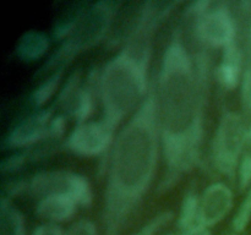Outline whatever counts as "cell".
I'll use <instances>...</instances> for the list:
<instances>
[{
  "label": "cell",
  "mask_w": 251,
  "mask_h": 235,
  "mask_svg": "<svg viewBox=\"0 0 251 235\" xmlns=\"http://www.w3.org/2000/svg\"><path fill=\"white\" fill-rule=\"evenodd\" d=\"M122 2H90L85 12L73 27L68 36L61 41L55 53L51 55L44 70L63 68L76 55L88 50L100 43L109 32ZM59 70V69H58Z\"/></svg>",
  "instance_id": "obj_5"
},
{
  "label": "cell",
  "mask_w": 251,
  "mask_h": 235,
  "mask_svg": "<svg viewBox=\"0 0 251 235\" xmlns=\"http://www.w3.org/2000/svg\"><path fill=\"white\" fill-rule=\"evenodd\" d=\"M25 192L37 200L46 196H68L82 208L91 207L93 191L90 180L82 174L66 169L43 170L25 181Z\"/></svg>",
  "instance_id": "obj_7"
},
{
  "label": "cell",
  "mask_w": 251,
  "mask_h": 235,
  "mask_svg": "<svg viewBox=\"0 0 251 235\" xmlns=\"http://www.w3.org/2000/svg\"><path fill=\"white\" fill-rule=\"evenodd\" d=\"M31 235H66V228L60 224L43 222L32 230Z\"/></svg>",
  "instance_id": "obj_22"
},
{
  "label": "cell",
  "mask_w": 251,
  "mask_h": 235,
  "mask_svg": "<svg viewBox=\"0 0 251 235\" xmlns=\"http://www.w3.org/2000/svg\"><path fill=\"white\" fill-rule=\"evenodd\" d=\"M0 235H31L27 232L25 217L14 205L12 200L1 196L0 202Z\"/></svg>",
  "instance_id": "obj_15"
},
{
  "label": "cell",
  "mask_w": 251,
  "mask_h": 235,
  "mask_svg": "<svg viewBox=\"0 0 251 235\" xmlns=\"http://www.w3.org/2000/svg\"><path fill=\"white\" fill-rule=\"evenodd\" d=\"M161 235H179L178 233H167V234H161Z\"/></svg>",
  "instance_id": "obj_25"
},
{
  "label": "cell",
  "mask_w": 251,
  "mask_h": 235,
  "mask_svg": "<svg viewBox=\"0 0 251 235\" xmlns=\"http://www.w3.org/2000/svg\"><path fill=\"white\" fill-rule=\"evenodd\" d=\"M97 75L90 73L87 80L82 81L80 72L73 73L59 93V107L77 122L87 121L95 109L93 91H97Z\"/></svg>",
  "instance_id": "obj_9"
},
{
  "label": "cell",
  "mask_w": 251,
  "mask_h": 235,
  "mask_svg": "<svg viewBox=\"0 0 251 235\" xmlns=\"http://www.w3.org/2000/svg\"><path fill=\"white\" fill-rule=\"evenodd\" d=\"M210 60L188 47L180 24L174 28L154 76L164 171L158 193L168 192L201 162Z\"/></svg>",
  "instance_id": "obj_1"
},
{
  "label": "cell",
  "mask_w": 251,
  "mask_h": 235,
  "mask_svg": "<svg viewBox=\"0 0 251 235\" xmlns=\"http://www.w3.org/2000/svg\"><path fill=\"white\" fill-rule=\"evenodd\" d=\"M234 207V192L225 181H215L206 186L200 195V222L212 229L226 219Z\"/></svg>",
  "instance_id": "obj_11"
},
{
  "label": "cell",
  "mask_w": 251,
  "mask_h": 235,
  "mask_svg": "<svg viewBox=\"0 0 251 235\" xmlns=\"http://www.w3.org/2000/svg\"><path fill=\"white\" fill-rule=\"evenodd\" d=\"M49 48V39L42 32L31 31L19 39L16 53L21 60L34 61L41 59Z\"/></svg>",
  "instance_id": "obj_16"
},
{
  "label": "cell",
  "mask_w": 251,
  "mask_h": 235,
  "mask_svg": "<svg viewBox=\"0 0 251 235\" xmlns=\"http://www.w3.org/2000/svg\"><path fill=\"white\" fill-rule=\"evenodd\" d=\"M200 195L195 188H190L184 195L180 210L176 217L178 234L202 227L200 222Z\"/></svg>",
  "instance_id": "obj_14"
},
{
  "label": "cell",
  "mask_w": 251,
  "mask_h": 235,
  "mask_svg": "<svg viewBox=\"0 0 251 235\" xmlns=\"http://www.w3.org/2000/svg\"><path fill=\"white\" fill-rule=\"evenodd\" d=\"M108 156L102 235H120L151 188L162 157L154 77L142 104L118 131Z\"/></svg>",
  "instance_id": "obj_2"
},
{
  "label": "cell",
  "mask_w": 251,
  "mask_h": 235,
  "mask_svg": "<svg viewBox=\"0 0 251 235\" xmlns=\"http://www.w3.org/2000/svg\"><path fill=\"white\" fill-rule=\"evenodd\" d=\"M61 75H63V70L55 71L34 90V92L32 93V102L36 107L42 109V107H44L51 99L60 86Z\"/></svg>",
  "instance_id": "obj_17"
},
{
  "label": "cell",
  "mask_w": 251,
  "mask_h": 235,
  "mask_svg": "<svg viewBox=\"0 0 251 235\" xmlns=\"http://www.w3.org/2000/svg\"><path fill=\"white\" fill-rule=\"evenodd\" d=\"M53 110L42 108L20 120L2 141V146L9 149H28L47 139H54Z\"/></svg>",
  "instance_id": "obj_10"
},
{
  "label": "cell",
  "mask_w": 251,
  "mask_h": 235,
  "mask_svg": "<svg viewBox=\"0 0 251 235\" xmlns=\"http://www.w3.org/2000/svg\"><path fill=\"white\" fill-rule=\"evenodd\" d=\"M174 219V212L172 211H162L154 214L149 222L145 223L139 230L131 235H158L164 228L171 224Z\"/></svg>",
  "instance_id": "obj_20"
},
{
  "label": "cell",
  "mask_w": 251,
  "mask_h": 235,
  "mask_svg": "<svg viewBox=\"0 0 251 235\" xmlns=\"http://www.w3.org/2000/svg\"><path fill=\"white\" fill-rule=\"evenodd\" d=\"M117 127L105 119L77 122L69 132L64 147L74 156L96 158L109 154L117 136Z\"/></svg>",
  "instance_id": "obj_8"
},
{
  "label": "cell",
  "mask_w": 251,
  "mask_h": 235,
  "mask_svg": "<svg viewBox=\"0 0 251 235\" xmlns=\"http://www.w3.org/2000/svg\"><path fill=\"white\" fill-rule=\"evenodd\" d=\"M183 2L146 1L140 4L127 29L124 46L98 71L97 95L103 119L119 127L129 119L149 94L153 77L150 64L154 33L163 20Z\"/></svg>",
  "instance_id": "obj_3"
},
{
  "label": "cell",
  "mask_w": 251,
  "mask_h": 235,
  "mask_svg": "<svg viewBox=\"0 0 251 235\" xmlns=\"http://www.w3.org/2000/svg\"><path fill=\"white\" fill-rule=\"evenodd\" d=\"M179 235H212L210 229L207 228H203V227H199L195 228L193 230H189V232L183 233V234H179Z\"/></svg>",
  "instance_id": "obj_24"
},
{
  "label": "cell",
  "mask_w": 251,
  "mask_h": 235,
  "mask_svg": "<svg viewBox=\"0 0 251 235\" xmlns=\"http://www.w3.org/2000/svg\"><path fill=\"white\" fill-rule=\"evenodd\" d=\"M251 14V1H193L185 17L201 49H220L242 42Z\"/></svg>",
  "instance_id": "obj_4"
},
{
  "label": "cell",
  "mask_w": 251,
  "mask_h": 235,
  "mask_svg": "<svg viewBox=\"0 0 251 235\" xmlns=\"http://www.w3.org/2000/svg\"><path fill=\"white\" fill-rule=\"evenodd\" d=\"M237 185L242 192H245L251 185V122L248 130V139L243 151L237 175Z\"/></svg>",
  "instance_id": "obj_18"
},
{
  "label": "cell",
  "mask_w": 251,
  "mask_h": 235,
  "mask_svg": "<svg viewBox=\"0 0 251 235\" xmlns=\"http://www.w3.org/2000/svg\"><path fill=\"white\" fill-rule=\"evenodd\" d=\"M66 235H100V232L93 220L80 218L66 228Z\"/></svg>",
  "instance_id": "obj_21"
},
{
  "label": "cell",
  "mask_w": 251,
  "mask_h": 235,
  "mask_svg": "<svg viewBox=\"0 0 251 235\" xmlns=\"http://www.w3.org/2000/svg\"><path fill=\"white\" fill-rule=\"evenodd\" d=\"M232 235H242V234H235V233H233V234Z\"/></svg>",
  "instance_id": "obj_26"
},
{
  "label": "cell",
  "mask_w": 251,
  "mask_h": 235,
  "mask_svg": "<svg viewBox=\"0 0 251 235\" xmlns=\"http://www.w3.org/2000/svg\"><path fill=\"white\" fill-rule=\"evenodd\" d=\"M240 93H242L243 105H244L245 109H248L251 113V81L247 87L240 90Z\"/></svg>",
  "instance_id": "obj_23"
},
{
  "label": "cell",
  "mask_w": 251,
  "mask_h": 235,
  "mask_svg": "<svg viewBox=\"0 0 251 235\" xmlns=\"http://www.w3.org/2000/svg\"><path fill=\"white\" fill-rule=\"evenodd\" d=\"M244 48L242 42L232 44L222 50V56L216 69V78L225 91L240 88L244 75Z\"/></svg>",
  "instance_id": "obj_12"
},
{
  "label": "cell",
  "mask_w": 251,
  "mask_h": 235,
  "mask_svg": "<svg viewBox=\"0 0 251 235\" xmlns=\"http://www.w3.org/2000/svg\"><path fill=\"white\" fill-rule=\"evenodd\" d=\"M248 125L244 115L227 109L221 115L211 146L213 168L230 181H237L240 159L248 139Z\"/></svg>",
  "instance_id": "obj_6"
},
{
  "label": "cell",
  "mask_w": 251,
  "mask_h": 235,
  "mask_svg": "<svg viewBox=\"0 0 251 235\" xmlns=\"http://www.w3.org/2000/svg\"><path fill=\"white\" fill-rule=\"evenodd\" d=\"M78 208V203L68 196L51 195L37 200L36 214L43 222L61 225L73 219Z\"/></svg>",
  "instance_id": "obj_13"
},
{
  "label": "cell",
  "mask_w": 251,
  "mask_h": 235,
  "mask_svg": "<svg viewBox=\"0 0 251 235\" xmlns=\"http://www.w3.org/2000/svg\"><path fill=\"white\" fill-rule=\"evenodd\" d=\"M251 223V185L245 191V196L238 206L232 220V230L235 234H243Z\"/></svg>",
  "instance_id": "obj_19"
}]
</instances>
